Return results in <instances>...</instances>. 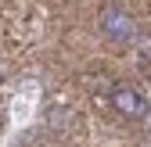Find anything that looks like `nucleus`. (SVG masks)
<instances>
[{
	"label": "nucleus",
	"mask_w": 151,
	"mask_h": 147,
	"mask_svg": "<svg viewBox=\"0 0 151 147\" xmlns=\"http://www.w3.org/2000/svg\"><path fill=\"white\" fill-rule=\"evenodd\" d=\"M111 108L119 115H126V118H144L147 115V97L140 90H133V86H119L111 93Z\"/></svg>",
	"instance_id": "2"
},
{
	"label": "nucleus",
	"mask_w": 151,
	"mask_h": 147,
	"mask_svg": "<svg viewBox=\"0 0 151 147\" xmlns=\"http://www.w3.org/2000/svg\"><path fill=\"white\" fill-rule=\"evenodd\" d=\"M101 29H104V36H108V40H115V43L133 40V32H137L133 18H129L122 7H115V4H108V7L101 11Z\"/></svg>",
	"instance_id": "1"
}]
</instances>
